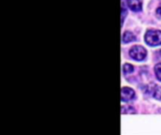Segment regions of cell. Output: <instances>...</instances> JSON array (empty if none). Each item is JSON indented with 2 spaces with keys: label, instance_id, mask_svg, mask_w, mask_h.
I'll use <instances>...</instances> for the list:
<instances>
[{
  "label": "cell",
  "instance_id": "6da1fadb",
  "mask_svg": "<svg viewBox=\"0 0 161 135\" xmlns=\"http://www.w3.org/2000/svg\"><path fill=\"white\" fill-rule=\"evenodd\" d=\"M145 41L151 46H156L161 44V31L149 30L145 34Z\"/></svg>",
  "mask_w": 161,
  "mask_h": 135
},
{
  "label": "cell",
  "instance_id": "7a4b0ae2",
  "mask_svg": "<svg viewBox=\"0 0 161 135\" xmlns=\"http://www.w3.org/2000/svg\"><path fill=\"white\" fill-rule=\"evenodd\" d=\"M129 54H130V56L133 59L138 60V61H141V60H143L146 57L147 53H146V50L143 47H141V46H134L130 50Z\"/></svg>",
  "mask_w": 161,
  "mask_h": 135
},
{
  "label": "cell",
  "instance_id": "3957f363",
  "mask_svg": "<svg viewBox=\"0 0 161 135\" xmlns=\"http://www.w3.org/2000/svg\"><path fill=\"white\" fill-rule=\"evenodd\" d=\"M135 97V92L133 89L128 88V87H123L122 90V101H128L131 100Z\"/></svg>",
  "mask_w": 161,
  "mask_h": 135
},
{
  "label": "cell",
  "instance_id": "277c9868",
  "mask_svg": "<svg viewBox=\"0 0 161 135\" xmlns=\"http://www.w3.org/2000/svg\"><path fill=\"white\" fill-rule=\"evenodd\" d=\"M127 6L133 11H141V8H142V4L140 0H128Z\"/></svg>",
  "mask_w": 161,
  "mask_h": 135
},
{
  "label": "cell",
  "instance_id": "5b68a950",
  "mask_svg": "<svg viewBox=\"0 0 161 135\" xmlns=\"http://www.w3.org/2000/svg\"><path fill=\"white\" fill-rule=\"evenodd\" d=\"M135 35L133 33H131L130 31H126L124 32L123 36H122V41L124 43H128V42H131L133 41H135Z\"/></svg>",
  "mask_w": 161,
  "mask_h": 135
},
{
  "label": "cell",
  "instance_id": "8992f818",
  "mask_svg": "<svg viewBox=\"0 0 161 135\" xmlns=\"http://www.w3.org/2000/svg\"><path fill=\"white\" fill-rule=\"evenodd\" d=\"M123 72L125 73V74H129V73H131V72H134V67L131 65V64H124L123 65Z\"/></svg>",
  "mask_w": 161,
  "mask_h": 135
},
{
  "label": "cell",
  "instance_id": "52a82bcc",
  "mask_svg": "<svg viewBox=\"0 0 161 135\" xmlns=\"http://www.w3.org/2000/svg\"><path fill=\"white\" fill-rule=\"evenodd\" d=\"M154 72L156 74L157 79L161 82V64H157L154 67Z\"/></svg>",
  "mask_w": 161,
  "mask_h": 135
},
{
  "label": "cell",
  "instance_id": "ba28073f",
  "mask_svg": "<svg viewBox=\"0 0 161 135\" xmlns=\"http://www.w3.org/2000/svg\"><path fill=\"white\" fill-rule=\"evenodd\" d=\"M153 96H154L155 98L161 100V87H156V88L154 90Z\"/></svg>",
  "mask_w": 161,
  "mask_h": 135
},
{
  "label": "cell",
  "instance_id": "9c48e42d",
  "mask_svg": "<svg viewBox=\"0 0 161 135\" xmlns=\"http://www.w3.org/2000/svg\"><path fill=\"white\" fill-rule=\"evenodd\" d=\"M122 21L125 17V14H126V11H125V0H122Z\"/></svg>",
  "mask_w": 161,
  "mask_h": 135
},
{
  "label": "cell",
  "instance_id": "30bf717a",
  "mask_svg": "<svg viewBox=\"0 0 161 135\" xmlns=\"http://www.w3.org/2000/svg\"><path fill=\"white\" fill-rule=\"evenodd\" d=\"M156 13H157V15H159V17H161V7H159L156 10Z\"/></svg>",
  "mask_w": 161,
  "mask_h": 135
}]
</instances>
